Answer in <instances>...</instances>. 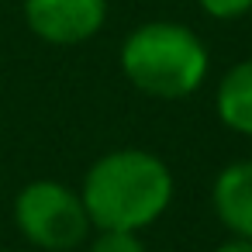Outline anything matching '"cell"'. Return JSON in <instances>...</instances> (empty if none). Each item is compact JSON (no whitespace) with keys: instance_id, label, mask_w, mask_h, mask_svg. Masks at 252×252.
I'll list each match as a JSON object with an SVG mask.
<instances>
[{"instance_id":"cell-5","label":"cell","mask_w":252,"mask_h":252,"mask_svg":"<svg viewBox=\"0 0 252 252\" xmlns=\"http://www.w3.org/2000/svg\"><path fill=\"white\" fill-rule=\"evenodd\" d=\"M211 207L228 235L252 238V159H235L218 169L211 183Z\"/></svg>"},{"instance_id":"cell-4","label":"cell","mask_w":252,"mask_h":252,"mask_svg":"<svg viewBox=\"0 0 252 252\" xmlns=\"http://www.w3.org/2000/svg\"><path fill=\"white\" fill-rule=\"evenodd\" d=\"M25 25L45 45H83L100 35L107 21V0H25Z\"/></svg>"},{"instance_id":"cell-9","label":"cell","mask_w":252,"mask_h":252,"mask_svg":"<svg viewBox=\"0 0 252 252\" xmlns=\"http://www.w3.org/2000/svg\"><path fill=\"white\" fill-rule=\"evenodd\" d=\"M214 252H252V238H242V235H228Z\"/></svg>"},{"instance_id":"cell-3","label":"cell","mask_w":252,"mask_h":252,"mask_svg":"<svg viewBox=\"0 0 252 252\" xmlns=\"http://www.w3.org/2000/svg\"><path fill=\"white\" fill-rule=\"evenodd\" d=\"M14 224L21 238L42 252H69L90 238V214L80 190L59 180H32L14 197Z\"/></svg>"},{"instance_id":"cell-1","label":"cell","mask_w":252,"mask_h":252,"mask_svg":"<svg viewBox=\"0 0 252 252\" xmlns=\"http://www.w3.org/2000/svg\"><path fill=\"white\" fill-rule=\"evenodd\" d=\"M176 183L169 166L149 149H114L90 162L80 197L94 228L145 231L173 204Z\"/></svg>"},{"instance_id":"cell-6","label":"cell","mask_w":252,"mask_h":252,"mask_svg":"<svg viewBox=\"0 0 252 252\" xmlns=\"http://www.w3.org/2000/svg\"><path fill=\"white\" fill-rule=\"evenodd\" d=\"M214 114L228 131L252 138V59L235 63L221 76L214 90Z\"/></svg>"},{"instance_id":"cell-7","label":"cell","mask_w":252,"mask_h":252,"mask_svg":"<svg viewBox=\"0 0 252 252\" xmlns=\"http://www.w3.org/2000/svg\"><path fill=\"white\" fill-rule=\"evenodd\" d=\"M87 252H149L142 242V231H107L97 228V235L90 238Z\"/></svg>"},{"instance_id":"cell-8","label":"cell","mask_w":252,"mask_h":252,"mask_svg":"<svg viewBox=\"0 0 252 252\" xmlns=\"http://www.w3.org/2000/svg\"><path fill=\"white\" fill-rule=\"evenodd\" d=\"M200 11L214 21H238L252 14V0H197Z\"/></svg>"},{"instance_id":"cell-10","label":"cell","mask_w":252,"mask_h":252,"mask_svg":"<svg viewBox=\"0 0 252 252\" xmlns=\"http://www.w3.org/2000/svg\"><path fill=\"white\" fill-rule=\"evenodd\" d=\"M0 252H4V249H0Z\"/></svg>"},{"instance_id":"cell-2","label":"cell","mask_w":252,"mask_h":252,"mask_svg":"<svg viewBox=\"0 0 252 252\" xmlns=\"http://www.w3.org/2000/svg\"><path fill=\"white\" fill-rule=\"evenodd\" d=\"M125 80L156 100H187L200 90L211 69V52L200 35L180 21H145L121 42Z\"/></svg>"}]
</instances>
